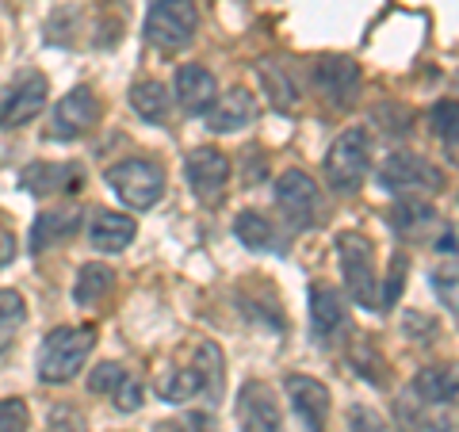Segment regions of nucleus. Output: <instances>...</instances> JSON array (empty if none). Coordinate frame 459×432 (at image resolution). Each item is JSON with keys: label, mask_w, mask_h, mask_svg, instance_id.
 Instances as JSON below:
<instances>
[{"label": "nucleus", "mask_w": 459, "mask_h": 432, "mask_svg": "<svg viewBox=\"0 0 459 432\" xmlns=\"http://www.w3.org/2000/svg\"><path fill=\"white\" fill-rule=\"evenodd\" d=\"M96 349V329L92 325H57L42 337L39 349V379L50 386H62L69 379H77V371L84 367V359Z\"/></svg>", "instance_id": "f257e3e1"}, {"label": "nucleus", "mask_w": 459, "mask_h": 432, "mask_svg": "<svg viewBox=\"0 0 459 432\" xmlns=\"http://www.w3.org/2000/svg\"><path fill=\"white\" fill-rule=\"evenodd\" d=\"M222 391V352L211 341H199L192 367H169L157 379V394L165 402H192V398H219Z\"/></svg>", "instance_id": "f03ea898"}, {"label": "nucleus", "mask_w": 459, "mask_h": 432, "mask_svg": "<svg viewBox=\"0 0 459 432\" xmlns=\"http://www.w3.org/2000/svg\"><path fill=\"white\" fill-rule=\"evenodd\" d=\"M199 27V8L192 0H153L146 12V23H142V35L153 50L161 54H177L184 47H192Z\"/></svg>", "instance_id": "7ed1b4c3"}, {"label": "nucleus", "mask_w": 459, "mask_h": 432, "mask_svg": "<svg viewBox=\"0 0 459 432\" xmlns=\"http://www.w3.org/2000/svg\"><path fill=\"white\" fill-rule=\"evenodd\" d=\"M371 168V138L364 126H352V131L337 134V142L325 153V180L329 188L341 195L360 192V184Z\"/></svg>", "instance_id": "20e7f679"}, {"label": "nucleus", "mask_w": 459, "mask_h": 432, "mask_svg": "<svg viewBox=\"0 0 459 432\" xmlns=\"http://www.w3.org/2000/svg\"><path fill=\"white\" fill-rule=\"evenodd\" d=\"M104 180L131 211H150L165 195V172L150 157H126V161L111 165L104 172Z\"/></svg>", "instance_id": "39448f33"}, {"label": "nucleus", "mask_w": 459, "mask_h": 432, "mask_svg": "<svg viewBox=\"0 0 459 432\" xmlns=\"http://www.w3.org/2000/svg\"><path fill=\"white\" fill-rule=\"evenodd\" d=\"M337 256H341V272H344V287H349V295L356 307L371 310L376 307V249H371V241L364 234H352V229H344L337 234Z\"/></svg>", "instance_id": "423d86ee"}, {"label": "nucleus", "mask_w": 459, "mask_h": 432, "mask_svg": "<svg viewBox=\"0 0 459 432\" xmlns=\"http://www.w3.org/2000/svg\"><path fill=\"white\" fill-rule=\"evenodd\" d=\"M379 184L391 195H437L444 192V172L421 153H391L379 168Z\"/></svg>", "instance_id": "0eeeda50"}, {"label": "nucleus", "mask_w": 459, "mask_h": 432, "mask_svg": "<svg viewBox=\"0 0 459 432\" xmlns=\"http://www.w3.org/2000/svg\"><path fill=\"white\" fill-rule=\"evenodd\" d=\"M276 207L283 214V222L291 234L299 229H310L318 222V184H314L310 172L303 168H287L276 180Z\"/></svg>", "instance_id": "6e6552de"}, {"label": "nucleus", "mask_w": 459, "mask_h": 432, "mask_svg": "<svg viewBox=\"0 0 459 432\" xmlns=\"http://www.w3.org/2000/svg\"><path fill=\"white\" fill-rule=\"evenodd\" d=\"M96 123H100V96L89 89V84H77V89H69L54 104L47 134L57 138V142H74V138L89 134Z\"/></svg>", "instance_id": "1a4fd4ad"}, {"label": "nucleus", "mask_w": 459, "mask_h": 432, "mask_svg": "<svg viewBox=\"0 0 459 432\" xmlns=\"http://www.w3.org/2000/svg\"><path fill=\"white\" fill-rule=\"evenodd\" d=\"M50 84L42 73H23L0 92V131H16V126L31 123L47 108Z\"/></svg>", "instance_id": "9d476101"}, {"label": "nucleus", "mask_w": 459, "mask_h": 432, "mask_svg": "<svg viewBox=\"0 0 459 432\" xmlns=\"http://www.w3.org/2000/svg\"><path fill=\"white\" fill-rule=\"evenodd\" d=\"M184 172H188V184L195 199L204 207H219L222 195H226V184H230V157L214 146H199L188 153L184 161Z\"/></svg>", "instance_id": "9b49d317"}, {"label": "nucleus", "mask_w": 459, "mask_h": 432, "mask_svg": "<svg viewBox=\"0 0 459 432\" xmlns=\"http://www.w3.org/2000/svg\"><path fill=\"white\" fill-rule=\"evenodd\" d=\"M20 188L35 199L77 195L84 188V168L77 161H31L20 172Z\"/></svg>", "instance_id": "f8f14e48"}, {"label": "nucleus", "mask_w": 459, "mask_h": 432, "mask_svg": "<svg viewBox=\"0 0 459 432\" xmlns=\"http://www.w3.org/2000/svg\"><path fill=\"white\" fill-rule=\"evenodd\" d=\"M314 84L329 99V108L344 111L356 104V92H360V65L344 54H325L314 65Z\"/></svg>", "instance_id": "ddd939ff"}, {"label": "nucleus", "mask_w": 459, "mask_h": 432, "mask_svg": "<svg viewBox=\"0 0 459 432\" xmlns=\"http://www.w3.org/2000/svg\"><path fill=\"white\" fill-rule=\"evenodd\" d=\"M238 428L241 432H280V402L268 383L249 379L238 391Z\"/></svg>", "instance_id": "4468645a"}, {"label": "nucleus", "mask_w": 459, "mask_h": 432, "mask_svg": "<svg viewBox=\"0 0 459 432\" xmlns=\"http://www.w3.org/2000/svg\"><path fill=\"white\" fill-rule=\"evenodd\" d=\"M283 391L291 398V410L299 413L307 432H325V417H329V391L310 379V376H287L283 379Z\"/></svg>", "instance_id": "2eb2a0df"}, {"label": "nucleus", "mask_w": 459, "mask_h": 432, "mask_svg": "<svg viewBox=\"0 0 459 432\" xmlns=\"http://www.w3.org/2000/svg\"><path fill=\"white\" fill-rule=\"evenodd\" d=\"M172 96H177V104L188 111V115H207L211 104L219 99V81H214L211 69L204 65H180L177 69V81H172Z\"/></svg>", "instance_id": "dca6fc26"}, {"label": "nucleus", "mask_w": 459, "mask_h": 432, "mask_svg": "<svg viewBox=\"0 0 459 432\" xmlns=\"http://www.w3.org/2000/svg\"><path fill=\"white\" fill-rule=\"evenodd\" d=\"M310 322H314V337L322 344H333L344 329H349V310H344V298L333 287H310Z\"/></svg>", "instance_id": "f3484780"}, {"label": "nucleus", "mask_w": 459, "mask_h": 432, "mask_svg": "<svg viewBox=\"0 0 459 432\" xmlns=\"http://www.w3.org/2000/svg\"><path fill=\"white\" fill-rule=\"evenodd\" d=\"M253 119H256V99L246 89L226 92L222 99H214L207 111V123L214 134H238V131H246V126H253Z\"/></svg>", "instance_id": "a211bd4d"}, {"label": "nucleus", "mask_w": 459, "mask_h": 432, "mask_svg": "<svg viewBox=\"0 0 459 432\" xmlns=\"http://www.w3.org/2000/svg\"><path fill=\"white\" fill-rule=\"evenodd\" d=\"M77 229H81V207H62V211L39 214L31 226V253H47L54 245L77 238Z\"/></svg>", "instance_id": "6ab92c4d"}, {"label": "nucleus", "mask_w": 459, "mask_h": 432, "mask_svg": "<svg viewBox=\"0 0 459 432\" xmlns=\"http://www.w3.org/2000/svg\"><path fill=\"white\" fill-rule=\"evenodd\" d=\"M89 241L100 253H123L134 241V219H126L119 211H96L89 226Z\"/></svg>", "instance_id": "aec40b11"}, {"label": "nucleus", "mask_w": 459, "mask_h": 432, "mask_svg": "<svg viewBox=\"0 0 459 432\" xmlns=\"http://www.w3.org/2000/svg\"><path fill=\"white\" fill-rule=\"evenodd\" d=\"M410 394L418 398V406L452 410V406H455V371H452V367H425L421 376L413 379Z\"/></svg>", "instance_id": "412c9836"}, {"label": "nucleus", "mask_w": 459, "mask_h": 432, "mask_svg": "<svg viewBox=\"0 0 459 432\" xmlns=\"http://www.w3.org/2000/svg\"><path fill=\"white\" fill-rule=\"evenodd\" d=\"M131 108L142 115L146 123H165L169 119V89L161 81H134V89H131Z\"/></svg>", "instance_id": "4be33fe9"}, {"label": "nucleus", "mask_w": 459, "mask_h": 432, "mask_svg": "<svg viewBox=\"0 0 459 432\" xmlns=\"http://www.w3.org/2000/svg\"><path fill=\"white\" fill-rule=\"evenodd\" d=\"M433 219H437V207L418 195H398V203L391 207V226L398 234H418V229L429 226Z\"/></svg>", "instance_id": "5701e85b"}, {"label": "nucleus", "mask_w": 459, "mask_h": 432, "mask_svg": "<svg viewBox=\"0 0 459 432\" xmlns=\"http://www.w3.org/2000/svg\"><path fill=\"white\" fill-rule=\"evenodd\" d=\"M111 280H115V272L108 264H84L74 283V302L77 307H96L111 291Z\"/></svg>", "instance_id": "b1692460"}, {"label": "nucleus", "mask_w": 459, "mask_h": 432, "mask_svg": "<svg viewBox=\"0 0 459 432\" xmlns=\"http://www.w3.org/2000/svg\"><path fill=\"white\" fill-rule=\"evenodd\" d=\"M234 238L246 245V249H276V229L264 214L256 211H241L234 219Z\"/></svg>", "instance_id": "393cba45"}, {"label": "nucleus", "mask_w": 459, "mask_h": 432, "mask_svg": "<svg viewBox=\"0 0 459 432\" xmlns=\"http://www.w3.org/2000/svg\"><path fill=\"white\" fill-rule=\"evenodd\" d=\"M256 73H261V81H264V89H268V96H272V104L276 108H295L299 104V92H295V81L287 77V73H280V65H272V62H261L256 65Z\"/></svg>", "instance_id": "a878e982"}, {"label": "nucleus", "mask_w": 459, "mask_h": 432, "mask_svg": "<svg viewBox=\"0 0 459 432\" xmlns=\"http://www.w3.org/2000/svg\"><path fill=\"white\" fill-rule=\"evenodd\" d=\"M77 27H81V8H77V4H62V8H57L54 16L47 20V39L57 42V47H65V42H74Z\"/></svg>", "instance_id": "bb28decb"}, {"label": "nucleus", "mask_w": 459, "mask_h": 432, "mask_svg": "<svg viewBox=\"0 0 459 432\" xmlns=\"http://www.w3.org/2000/svg\"><path fill=\"white\" fill-rule=\"evenodd\" d=\"M47 432H89V417L69 402H57L47 413Z\"/></svg>", "instance_id": "cd10ccee"}, {"label": "nucleus", "mask_w": 459, "mask_h": 432, "mask_svg": "<svg viewBox=\"0 0 459 432\" xmlns=\"http://www.w3.org/2000/svg\"><path fill=\"white\" fill-rule=\"evenodd\" d=\"M433 131L448 150V161H455V99H440L433 108Z\"/></svg>", "instance_id": "c85d7f7f"}, {"label": "nucleus", "mask_w": 459, "mask_h": 432, "mask_svg": "<svg viewBox=\"0 0 459 432\" xmlns=\"http://www.w3.org/2000/svg\"><path fill=\"white\" fill-rule=\"evenodd\" d=\"M31 413L23 398H0V432H27Z\"/></svg>", "instance_id": "c756f323"}, {"label": "nucleus", "mask_w": 459, "mask_h": 432, "mask_svg": "<svg viewBox=\"0 0 459 432\" xmlns=\"http://www.w3.org/2000/svg\"><path fill=\"white\" fill-rule=\"evenodd\" d=\"M123 379H126V367L123 364H108V359H104V364H100L89 376V391L92 394H115Z\"/></svg>", "instance_id": "7c9ffc66"}, {"label": "nucleus", "mask_w": 459, "mask_h": 432, "mask_svg": "<svg viewBox=\"0 0 459 432\" xmlns=\"http://www.w3.org/2000/svg\"><path fill=\"white\" fill-rule=\"evenodd\" d=\"M142 383H138V376L134 371H126V379L119 383V391H115L111 398H115V410H123V413H134L138 406H142Z\"/></svg>", "instance_id": "2f4dec72"}, {"label": "nucleus", "mask_w": 459, "mask_h": 432, "mask_svg": "<svg viewBox=\"0 0 459 432\" xmlns=\"http://www.w3.org/2000/svg\"><path fill=\"white\" fill-rule=\"evenodd\" d=\"M27 318V302L20 291H0V325H20Z\"/></svg>", "instance_id": "473e14b6"}, {"label": "nucleus", "mask_w": 459, "mask_h": 432, "mask_svg": "<svg viewBox=\"0 0 459 432\" xmlns=\"http://www.w3.org/2000/svg\"><path fill=\"white\" fill-rule=\"evenodd\" d=\"M349 432H391L383 425V417L376 410H368V406H352L349 413Z\"/></svg>", "instance_id": "72a5a7b5"}, {"label": "nucleus", "mask_w": 459, "mask_h": 432, "mask_svg": "<svg viewBox=\"0 0 459 432\" xmlns=\"http://www.w3.org/2000/svg\"><path fill=\"white\" fill-rule=\"evenodd\" d=\"M402 276H406V253H394L391 261V276H386V291H383V307H394L402 295Z\"/></svg>", "instance_id": "f704fd0d"}, {"label": "nucleus", "mask_w": 459, "mask_h": 432, "mask_svg": "<svg viewBox=\"0 0 459 432\" xmlns=\"http://www.w3.org/2000/svg\"><path fill=\"white\" fill-rule=\"evenodd\" d=\"M12 256H16V238L8 229H0V268L12 264Z\"/></svg>", "instance_id": "c9c22d12"}, {"label": "nucleus", "mask_w": 459, "mask_h": 432, "mask_svg": "<svg viewBox=\"0 0 459 432\" xmlns=\"http://www.w3.org/2000/svg\"><path fill=\"white\" fill-rule=\"evenodd\" d=\"M452 245H455V234H452V229H448V234H444V238H440V253H455V249H452Z\"/></svg>", "instance_id": "e433bc0d"}]
</instances>
